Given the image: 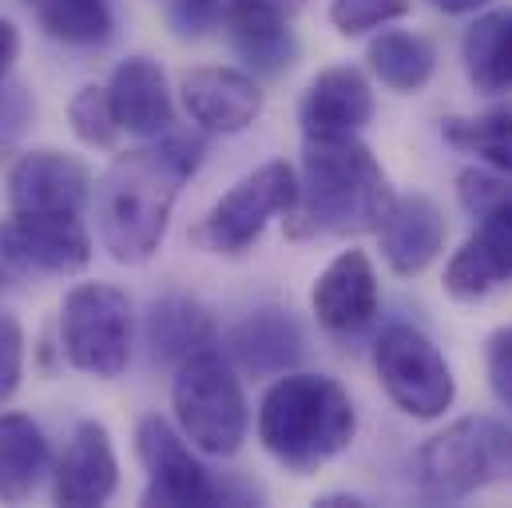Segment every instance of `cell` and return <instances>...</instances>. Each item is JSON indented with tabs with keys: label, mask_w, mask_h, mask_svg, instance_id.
<instances>
[{
	"label": "cell",
	"mask_w": 512,
	"mask_h": 508,
	"mask_svg": "<svg viewBox=\"0 0 512 508\" xmlns=\"http://www.w3.org/2000/svg\"><path fill=\"white\" fill-rule=\"evenodd\" d=\"M203 143L191 135H155V143L112 159L96 187V223L104 251L135 266L159 251L183 183L199 171Z\"/></svg>",
	"instance_id": "1"
},
{
	"label": "cell",
	"mask_w": 512,
	"mask_h": 508,
	"mask_svg": "<svg viewBox=\"0 0 512 508\" xmlns=\"http://www.w3.org/2000/svg\"><path fill=\"white\" fill-rule=\"evenodd\" d=\"M382 163L358 135H306L298 199L282 215L290 239H350L382 227L393 207Z\"/></svg>",
	"instance_id": "2"
},
{
	"label": "cell",
	"mask_w": 512,
	"mask_h": 508,
	"mask_svg": "<svg viewBox=\"0 0 512 508\" xmlns=\"http://www.w3.org/2000/svg\"><path fill=\"white\" fill-rule=\"evenodd\" d=\"M358 433V413L350 393L326 374H278L258 405V441L262 449L306 477L342 449H350Z\"/></svg>",
	"instance_id": "3"
},
{
	"label": "cell",
	"mask_w": 512,
	"mask_h": 508,
	"mask_svg": "<svg viewBox=\"0 0 512 508\" xmlns=\"http://www.w3.org/2000/svg\"><path fill=\"white\" fill-rule=\"evenodd\" d=\"M413 481L429 505H457L489 485H509L512 425L497 417H461L445 425L417 449Z\"/></svg>",
	"instance_id": "4"
},
{
	"label": "cell",
	"mask_w": 512,
	"mask_h": 508,
	"mask_svg": "<svg viewBox=\"0 0 512 508\" xmlns=\"http://www.w3.org/2000/svg\"><path fill=\"white\" fill-rule=\"evenodd\" d=\"M171 405L179 433L207 457H231L247 441V397L235 366L219 350L191 354L175 366Z\"/></svg>",
	"instance_id": "5"
},
{
	"label": "cell",
	"mask_w": 512,
	"mask_h": 508,
	"mask_svg": "<svg viewBox=\"0 0 512 508\" xmlns=\"http://www.w3.org/2000/svg\"><path fill=\"white\" fill-rule=\"evenodd\" d=\"M60 342L68 362L92 378H120L131 362V302L108 282H80L60 310Z\"/></svg>",
	"instance_id": "6"
},
{
	"label": "cell",
	"mask_w": 512,
	"mask_h": 508,
	"mask_svg": "<svg viewBox=\"0 0 512 508\" xmlns=\"http://www.w3.org/2000/svg\"><path fill=\"white\" fill-rule=\"evenodd\" d=\"M298 199V171L286 159H270L247 179H239L191 231V239L211 254L239 258L255 247L270 219L286 215Z\"/></svg>",
	"instance_id": "7"
},
{
	"label": "cell",
	"mask_w": 512,
	"mask_h": 508,
	"mask_svg": "<svg viewBox=\"0 0 512 508\" xmlns=\"http://www.w3.org/2000/svg\"><path fill=\"white\" fill-rule=\"evenodd\" d=\"M374 370L389 401L417 421H437L457 401V378L445 354L417 326L401 322L382 330L374 342Z\"/></svg>",
	"instance_id": "8"
},
{
	"label": "cell",
	"mask_w": 512,
	"mask_h": 508,
	"mask_svg": "<svg viewBox=\"0 0 512 508\" xmlns=\"http://www.w3.org/2000/svg\"><path fill=\"white\" fill-rule=\"evenodd\" d=\"M135 453L147 469L143 505L211 508L223 505V485L199 465L187 449V437L175 433L163 417H143L135 429Z\"/></svg>",
	"instance_id": "9"
},
{
	"label": "cell",
	"mask_w": 512,
	"mask_h": 508,
	"mask_svg": "<svg viewBox=\"0 0 512 508\" xmlns=\"http://www.w3.org/2000/svg\"><path fill=\"white\" fill-rule=\"evenodd\" d=\"M0 258L28 274H76L92 262L80 211H12L0 223Z\"/></svg>",
	"instance_id": "10"
},
{
	"label": "cell",
	"mask_w": 512,
	"mask_h": 508,
	"mask_svg": "<svg viewBox=\"0 0 512 508\" xmlns=\"http://www.w3.org/2000/svg\"><path fill=\"white\" fill-rule=\"evenodd\" d=\"M310 306L314 318L322 322L326 334L334 338H350L358 330H366L382 306V290H378V270L366 251H342L314 282L310 290Z\"/></svg>",
	"instance_id": "11"
},
{
	"label": "cell",
	"mask_w": 512,
	"mask_h": 508,
	"mask_svg": "<svg viewBox=\"0 0 512 508\" xmlns=\"http://www.w3.org/2000/svg\"><path fill=\"white\" fill-rule=\"evenodd\" d=\"M512 282V199L485 211L477 231L445 266V290L457 302L489 298L493 290Z\"/></svg>",
	"instance_id": "12"
},
{
	"label": "cell",
	"mask_w": 512,
	"mask_h": 508,
	"mask_svg": "<svg viewBox=\"0 0 512 508\" xmlns=\"http://www.w3.org/2000/svg\"><path fill=\"white\" fill-rule=\"evenodd\" d=\"M179 96L187 116L215 135H239L262 116V92L243 68H191L179 84Z\"/></svg>",
	"instance_id": "13"
},
{
	"label": "cell",
	"mask_w": 512,
	"mask_h": 508,
	"mask_svg": "<svg viewBox=\"0 0 512 508\" xmlns=\"http://www.w3.org/2000/svg\"><path fill=\"white\" fill-rule=\"evenodd\" d=\"M88 195V167L64 151H28L8 171L12 211H84Z\"/></svg>",
	"instance_id": "14"
},
{
	"label": "cell",
	"mask_w": 512,
	"mask_h": 508,
	"mask_svg": "<svg viewBox=\"0 0 512 508\" xmlns=\"http://www.w3.org/2000/svg\"><path fill=\"white\" fill-rule=\"evenodd\" d=\"M116 485H120V461H116L108 429L100 421H80L60 465H56V485H52L56 505H104V501H112Z\"/></svg>",
	"instance_id": "15"
},
{
	"label": "cell",
	"mask_w": 512,
	"mask_h": 508,
	"mask_svg": "<svg viewBox=\"0 0 512 508\" xmlns=\"http://www.w3.org/2000/svg\"><path fill=\"white\" fill-rule=\"evenodd\" d=\"M298 120L306 135H358L374 120L370 80L350 64L318 72L298 104Z\"/></svg>",
	"instance_id": "16"
},
{
	"label": "cell",
	"mask_w": 512,
	"mask_h": 508,
	"mask_svg": "<svg viewBox=\"0 0 512 508\" xmlns=\"http://www.w3.org/2000/svg\"><path fill=\"white\" fill-rule=\"evenodd\" d=\"M378 235H382V258L389 262V270L401 278H413L437 262L449 227L441 207L429 195H405V199H393Z\"/></svg>",
	"instance_id": "17"
},
{
	"label": "cell",
	"mask_w": 512,
	"mask_h": 508,
	"mask_svg": "<svg viewBox=\"0 0 512 508\" xmlns=\"http://www.w3.org/2000/svg\"><path fill=\"white\" fill-rule=\"evenodd\" d=\"M231 358L239 370L255 374V378H278L286 370H294L306 354V338H302V326L294 322L290 310H278V306H266L247 314L231 338Z\"/></svg>",
	"instance_id": "18"
},
{
	"label": "cell",
	"mask_w": 512,
	"mask_h": 508,
	"mask_svg": "<svg viewBox=\"0 0 512 508\" xmlns=\"http://www.w3.org/2000/svg\"><path fill=\"white\" fill-rule=\"evenodd\" d=\"M108 96H112V108H116L120 127L131 131V135L155 139V135H163L167 127L175 124V104H171L167 76L147 56H131V60H124L112 72Z\"/></svg>",
	"instance_id": "19"
},
{
	"label": "cell",
	"mask_w": 512,
	"mask_h": 508,
	"mask_svg": "<svg viewBox=\"0 0 512 508\" xmlns=\"http://www.w3.org/2000/svg\"><path fill=\"white\" fill-rule=\"evenodd\" d=\"M219 330L211 322V314L183 294H167L159 302H151L147 314V346H151V362L159 366H179L191 354L215 350Z\"/></svg>",
	"instance_id": "20"
},
{
	"label": "cell",
	"mask_w": 512,
	"mask_h": 508,
	"mask_svg": "<svg viewBox=\"0 0 512 508\" xmlns=\"http://www.w3.org/2000/svg\"><path fill=\"white\" fill-rule=\"evenodd\" d=\"M227 32L255 76H282L298 60V36L290 28V16H282V12L231 4Z\"/></svg>",
	"instance_id": "21"
},
{
	"label": "cell",
	"mask_w": 512,
	"mask_h": 508,
	"mask_svg": "<svg viewBox=\"0 0 512 508\" xmlns=\"http://www.w3.org/2000/svg\"><path fill=\"white\" fill-rule=\"evenodd\" d=\"M461 60L481 96H512V8H493L465 28Z\"/></svg>",
	"instance_id": "22"
},
{
	"label": "cell",
	"mask_w": 512,
	"mask_h": 508,
	"mask_svg": "<svg viewBox=\"0 0 512 508\" xmlns=\"http://www.w3.org/2000/svg\"><path fill=\"white\" fill-rule=\"evenodd\" d=\"M48 473V441L24 413H0V501H28Z\"/></svg>",
	"instance_id": "23"
},
{
	"label": "cell",
	"mask_w": 512,
	"mask_h": 508,
	"mask_svg": "<svg viewBox=\"0 0 512 508\" xmlns=\"http://www.w3.org/2000/svg\"><path fill=\"white\" fill-rule=\"evenodd\" d=\"M366 60H370L374 76L393 92H421L437 68L433 44L425 36H413V32H382L370 44Z\"/></svg>",
	"instance_id": "24"
},
{
	"label": "cell",
	"mask_w": 512,
	"mask_h": 508,
	"mask_svg": "<svg viewBox=\"0 0 512 508\" xmlns=\"http://www.w3.org/2000/svg\"><path fill=\"white\" fill-rule=\"evenodd\" d=\"M24 8L36 16V24L64 44H104L116 28L112 0H24Z\"/></svg>",
	"instance_id": "25"
},
{
	"label": "cell",
	"mask_w": 512,
	"mask_h": 508,
	"mask_svg": "<svg viewBox=\"0 0 512 508\" xmlns=\"http://www.w3.org/2000/svg\"><path fill=\"white\" fill-rule=\"evenodd\" d=\"M441 135L449 147L477 155L493 171L512 175V104L489 108L481 116H449L441 124Z\"/></svg>",
	"instance_id": "26"
},
{
	"label": "cell",
	"mask_w": 512,
	"mask_h": 508,
	"mask_svg": "<svg viewBox=\"0 0 512 508\" xmlns=\"http://www.w3.org/2000/svg\"><path fill=\"white\" fill-rule=\"evenodd\" d=\"M68 120H72V131L88 143V147H100V151H116L120 143V120H116V108H112V96L108 88L100 84H88L72 96L68 104Z\"/></svg>",
	"instance_id": "27"
},
{
	"label": "cell",
	"mask_w": 512,
	"mask_h": 508,
	"mask_svg": "<svg viewBox=\"0 0 512 508\" xmlns=\"http://www.w3.org/2000/svg\"><path fill=\"white\" fill-rule=\"evenodd\" d=\"M413 0H330V24L342 36H366L385 28L401 16H409Z\"/></svg>",
	"instance_id": "28"
},
{
	"label": "cell",
	"mask_w": 512,
	"mask_h": 508,
	"mask_svg": "<svg viewBox=\"0 0 512 508\" xmlns=\"http://www.w3.org/2000/svg\"><path fill=\"white\" fill-rule=\"evenodd\" d=\"M457 199H461V207L473 219H481L485 211H493V207H501V203L512 199V175L485 171V167H465L457 175Z\"/></svg>",
	"instance_id": "29"
},
{
	"label": "cell",
	"mask_w": 512,
	"mask_h": 508,
	"mask_svg": "<svg viewBox=\"0 0 512 508\" xmlns=\"http://www.w3.org/2000/svg\"><path fill=\"white\" fill-rule=\"evenodd\" d=\"M231 0H171V28L179 36H207L227 24Z\"/></svg>",
	"instance_id": "30"
},
{
	"label": "cell",
	"mask_w": 512,
	"mask_h": 508,
	"mask_svg": "<svg viewBox=\"0 0 512 508\" xmlns=\"http://www.w3.org/2000/svg\"><path fill=\"white\" fill-rule=\"evenodd\" d=\"M24 374V330L12 314H0V405L16 393Z\"/></svg>",
	"instance_id": "31"
},
{
	"label": "cell",
	"mask_w": 512,
	"mask_h": 508,
	"mask_svg": "<svg viewBox=\"0 0 512 508\" xmlns=\"http://www.w3.org/2000/svg\"><path fill=\"white\" fill-rule=\"evenodd\" d=\"M485 362H489V385H493L497 401L512 409V330H497L489 338Z\"/></svg>",
	"instance_id": "32"
},
{
	"label": "cell",
	"mask_w": 512,
	"mask_h": 508,
	"mask_svg": "<svg viewBox=\"0 0 512 508\" xmlns=\"http://www.w3.org/2000/svg\"><path fill=\"white\" fill-rule=\"evenodd\" d=\"M28 116H32V104L24 88H0V151L24 131Z\"/></svg>",
	"instance_id": "33"
},
{
	"label": "cell",
	"mask_w": 512,
	"mask_h": 508,
	"mask_svg": "<svg viewBox=\"0 0 512 508\" xmlns=\"http://www.w3.org/2000/svg\"><path fill=\"white\" fill-rule=\"evenodd\" d=\"M16 52H20V32H16L12 20L0 16V84H4L8 68H12V60H16Z\"/></svg>",
	"instance_id": "34"
},
{
	"label": "cell",
	"mask_w": 512,
	"mask_h": 508,
	"mask_svg": "<svg viewBox=\"0 0 512 508\" xmlns=\"http://www.w3.org/2000/svg\"><path fill=\"white\" fill-rule=\"evenodd\" d=\"M231 4H251V8H270V12H282V16H298L306 0H231Z\"/></svg>",
	"instance_id": "35"
},
{
	"label": "cell",
	"mask_w": 512,
	"mask_h": 508,
	"mask_svg": "<svg viewBox=\"0 0 512 508\" xmlns=\"http://www.w3.org/2000/svg\"><path fill=\"white\" fill-rule=\"evenodd\" d=\"M429 4L441 12H473V8H485L489 0H429Z\"/></svg>",
	"instance_id": "36"
},
{
	"label": "cell",
	"mask_w": 512,
	"mask_h": 508,
	"mask_svg": "<svg viewBox=\"0 0 512 508\" xmlns=\"http://www.w3.org/2000/svg\"><path fill=\"white\" fill-rule=\"evenodd\" d=\"M314 505L322 508H366L362 497H346V493H330V497H322V501H314Z\"/></svg>",
	"instance_id": "37"
},
{
	"label": "cell",
	"mask_w": 512,
	"mask_h": 508,
	"mask_svg": "<svg viewBox=\"0 0 512 508\" xmlns=\"http://www.w3.org/2000/svg\"><path fill=\"white\" fill-rule=\"evenodd\" d=\"M0 290H4V270H0Z\"/></svg>",
	"instance_id": "38"
},
{
	"label": "cell",
	"mask_w": 512,
	"mask_h": 508,
	"mask_svg": "<svg viewBox=\"0 0 512 508\" xmlns=\"http://www.w3.org/2000/svg\"><path fill=\"white\" fill-rule=\"evenodd\" d=\"M509 330H512V326H509Z\"/></svg>",
	"instance_id": "39"
}]
</instances>
